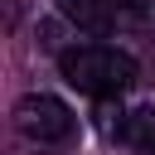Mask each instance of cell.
<instances>
[{
    "label": "cell",
    "mask_w": 155,
    "mask_h": 155,
    "mask_svg": "<svg viewBox=\"0 0 155 155\" xmlns=\"http://www.w3.org/2000/svg\"><path fill=\"white\" fill-rule=\"evenodd\" d=\"M58 73L87 97H121L136 82V58L116 44H73L58 53Z\"/></svg>",
    "instance_id": "6da1fadb"
},
{
    "label": "cell",
    "mask_w": 155,
    "mask_h": 155,
    "mask_svg": "<svg viewBox=\"0 0 155 155\" xmlns=\"http://www.w3.org/2000/svg\"><path fill=\"white\" fill-rule=\"evenodd\" d=\"M15 126L34 140V145H68L78 136V116L63 97L53 92H29L15 102Z\"/></svg>",
    "instance_id": "7a4b0ae2"
},
{
    "label": "cell",
    "mask_w": 155,
    "mask_h": 155,
    "mask_svg": "<svg viewBox=\"0 0 155 155\" xmlns=\"http://www.w3.org/2000/svg\"><path fill=\"white\" fill-rule=\"evenodd\" d=\"M68 19H78L82 29H116L145 15V0H58Z\"/></svg>",
    "instance_id": "3957f363"
},
{
    "label": "cell",
    "mask_w": 155,
    "mask_h": 155,
    "mask_svg": "<svg viewBox=\"0 0 155 155\" xmlns=\"http://www.w3.org/2000/svg\"><path fill=\"white\" fill-rule=\"evenodd\" d=\"M116 136H121L136 155H155V107L126 111V116L116 121Z\"/></svg>",
    "instance_id": "277c9868"
}]
</instances>
